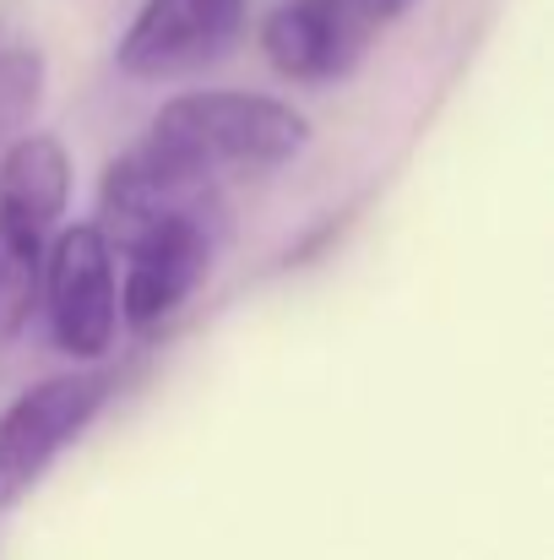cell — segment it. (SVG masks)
<instances>
[{"label": "cell", "mask_w": 554, "mask_h": 560, "mask_svg": "<svg viewBox=\"0 0 554 560\" xmlns=\"http://www.w3.org/2000/svg\"><path fill=\"white\" fill-rule=\"evenodd\" d=\"M60 218L0 196V343H11L16 332H27L33 305H38V283H44V250Z\"/></svg>", "instance_id": "52a82bcc"}, {"label": "cell", "mask_w": 554, "mask_h": 560, "mask_svg": "<svg viewBox=\"0 0 554 560\" xmlns=\"http://www.w3.org/2000/svg\"><path fill=\"white\" fill-rule=\"evenodd\" d=\"M245 27V0H142L115 66L131 82H169L212 66Z\"/></svg>", "instance_id": "5b68a950"}, {"label": "cell", "mask_w": 554, "mask_h": 560, "mask_svg": "<svg viewBox=\"0 0 554 560\" xmlns=\"http://www.w3.org/2000/svg\"><path fill=\"white\" fill-rule=\"evenodd\" d=\"M115 397V375L104 371H71L33 381L16 392L0 413V512H11L44 474L49 463L104 413Z\"/></svg>", "instance_id": "277c9868"}, {"label": "cell", "mask_w": 554, "mask_h": 560, "mask_svg": "<svg viewBox=\"0 0 554 560\" xmlns=\"http://www.w3.org/2000/svg\"><path fill=\"white\" fill-rule=\"evenodd\" d=\"M310 148V120L283 98L245 88H201L158 109L137 148H126L104 186L131 196H207L223 180L267 175Z\"/></svg>", "instance_id": "6da1fadb"}, {"label": "cell", "mask_w": 554, "mask_h": 560, "mask_svg": "<svg viewBox=\"0 0 554 560\" xmlns=\"http://www.w3.org/2000/svg\"><path fill=\"white\" fill-rule=\"evenodd\" d=\"M359 5H365L375 22H391V16H397V11H408L413 0H359Z\"/></svg>", "instance_id": "ba28073f"}, {"label": "cell", "mask_w": 554, "mask_h": 560, "mask_svg": "<svg viewBox=\"0 0 554 560\" xmlns=\"http://www.w3.org/2000/svg\"><path fill=\"white\" fill-rule=\"evenodd\" d=\"M55 349L71 360H104L120 332V272L98 223H71L49 234L38 283Z\"/></svg>", "instance_id": "3957f363"}, {"label": "cell", "mask_w": 554, "mask_h": 560, "mask_svg": "<svg viewBox=\"0 0 554 560\" xmlns=\"http://www.w3.org/2000/svg\"><path fill=\"white\" fill-rule=\"evenodd\" d=\"M375 27L359 0H283L261 22V55L288 82H332L359 66Z\"/></svg>", "instance_id": "8992f818"}, {"label": "cell", "mask_w": 554, "mask_h": 560, "mask_svg": "<svg viewBox=\"0 0 554 560\" xmlns=\"http://www.w3.org/2000/svg\"><path fill=\"white\" fill-rule=\"evenodd\" d=\"M223 240H228V218H223V201L217 196L169 201V207L148 212L142 223H131L126 234H115L109 250L126 256L120 316L131 327L169 322L185 300L201 289V278L212 272Z\"/></svg>", "instance_id": "7a4b0ae2"}]
</instances>
